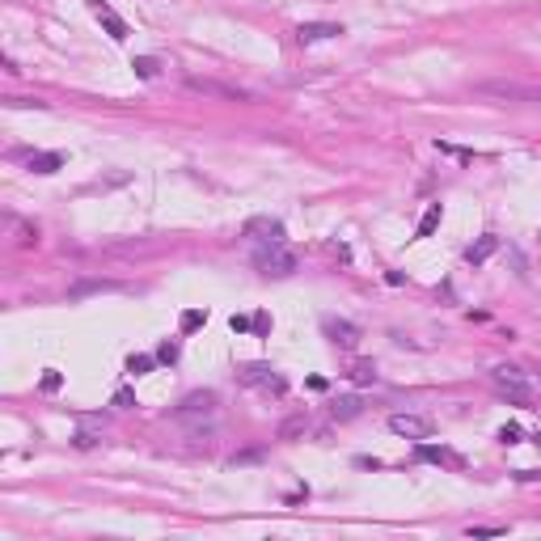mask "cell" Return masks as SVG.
Returning a JSON list of instances; mask_svg holds the SVG:
<instances>
[{
	"mask_svg": "<svg viewBox=\"0 0 541 541\" xmlns=\"http://www.w3.org/2000/svg\"><path fill=\"white\" fill-rule=\"evenodd\" d=\"M473 93L491 101H533V106H541V85H524V81H478Z\"/></svg>",
	"mask_w": 541,
	"mask_h": 541,
	"instance_id": "obj_1",
	"label": "cell"
},
{
	"mask_svg": "<svg viewBox=\"0 0 541 541\" xmlns=\"http://www.w3.org/2000/svg\"><path fill=\"white\" fill-rule=\"evenodd\" d=\"M254 266L270 279H288L296 270V254L284 242H262V250H254Z\"/></svg>",
	"mask_w": 541,
	"mask_h": 541,
	"instance_id": "obj_2",
	"label": "cell"
},
{
	"mask_svg": "<svg viewBox=\"0 0 541 541\" xmlns=\"http://www.w3.org/2000/svg\"><path fill=\"white\" fill-rule=\"evenodd\" d=\"M491 385H495L507 402H516V406H533V385L520 377V368H507V364L491 368Z\"/></svg>",
	"mask_w": 541,
	"mask_h": 541,
	"instance_id": "obj_3",
	"label": "cell"
},
{
	"mask_svg": "<svg viewBox=\"0 0 541 541\" xmlns=\"http://www.w3.org/2000/svg\"><path fill=\"white\" fill-rule=\"evenodd\" d=\"M237 381L250 385V389H266V393H275V397L288 393V381L270 364H242V368H237Z\"/></svg>",
	"mask_w": 541,
	"mask_h": 541,
	"instance_id": "obj_4",
	"label": "cell"
},
{
	"mask_svg": "<svg viewBox=\"0 0 541 541\" xmlns=\"http://www.w3.org/2000/svg\"><path fill=\"white\" fill-rule=\"evenodd\" d=\"M212 415H216V393H212V389L182 397V406L174 411V419H182V423H190V419H212Z\"/></svg>",
	"mask_w": 541,
	"mask_h": 541,
	"instance_id": "obj_5",
	"label": "cell"
},
{
	"mask_svg": "<svg viewBox=\"0 0 541 541\" xmlns=\"http://www.w3.org/2000/svg\"><path fill=\"white\" fill-rule=\"evenodd\" d=\"M85 5L93 9V17H97L101 26H106V34H110V39H115V43H127V34H131V26H127V21H123V17H119V13H115L110 5H106V0H85Z\"/></svg>",
	"mask_w": 541,
	"mask_h": 541,
	"instance_id": "obj_6",
	"label": "cell"
},
{
	"mask_svg": "<svg viewBox=\"0 0 541 541\" xmlns=\"http://www.w3.org/2000/svg\"><path fill=\"white\" fill-rule=\"evenodd\" d=\"M389 431L406 435V440H427L431 435V419H423V415H389Z\"/></svg>",
	"mask_w": 541,
	"mask_h": 541,
	"instance_id": "obj_7",
	"label": "cell"
},
{
	"mask_svg": "<svg viewBox=\"0 0 541 541\" xmlns=\"http://www.w3.org/2000/svg\"><path fill=\"white\" fill-rule=\"evenodd\" d=\"M338 34H343V26H334V21H300V26H296V43L309 47V43L338 39Z\"/></svg>",
	"mask_w": 541,
	"mask_h": 541,
	"instance_id": "obj_8",
	"label": "cell"
},
{
	"mask_svg": "<svg viewBox=\"0 0 541 541\" xmlns=\"http://www.w3.org/2000/svg\"><path fill=\"white\" fill-rule=\"evenodd\" d=\"M322 330H326V338H330L334 347H355V343H360V326H351V322H343V317H326Z\"/></svg>",
	"mask_w": 541,
	"mask_h": 541,
	"instance_id": "obj_9",
	"label": "cell"
},
{
	"mask_svg": "<svg viewBox=\"0 0 541 541\" xmlns=\"http://www.w3.org/2000/svg\"><path fill=\"white\" fill-rule=\"evenodd\" d=\"M246 237H254V242H284V224L275 216H250Z\"/></svg>",
	"mask_w": 541,
	"mask_h": 541,
	"instance_id": "obj_10",
	"label": "cell"
},
{
	"mask_svg": "<svg viewBox=\"0 0 541 541\" xmlns=\"http://www.w3.org/2000/svg\"><path fill=\"white\" fill-rule=\"evenodd\" d=\"M495 250H499V237H495V233H482L478 242H473V246L465 250V262H469V266H482Z\"/></svg>",
	"mask_w": 541,
	"mask_h": 541,
	"instance_id": "obj_11",
	"label": "cell"
},
{
	"mask_svg": "<svg viewBox=\"0 0 541 541\" xmlns=\"http://www.w3.org/2000/svg\"><path fill=\"white\" fill-rule=\"evenodd\" d=\"M419 461H431V465H461V457H453L449 449H435V444H423V440H419Z\"/></svg>",
	"mask_w": 541,
	"mask_h": 541,
	"instance_id": "obj_12",
	"label": "cell"
},
{
	"mask_svg": "<svg viewBox=\"0 0 541 541\" xmlns=\"http://www.w3.org/2000/svg\"><path fill=\"white\" fill-rule=\"evenodd\" d=\"M440 216H444V208H440V203H431V208L423 212V220H419V228H415L419 242H423V237H431V233L440 228Z\"/></svg>",
	"mask_w": 541,
	"mask_h": 541,
	"instance_id": "obj_13",
	"label": "cell"
},
{
	"mask_svg": "<svg viewBox=\"0 0 541 541\" xmlns=\"http://www.w3.org/2000/svg\"><path fill=\"white\" fill-rule=\"evenodd\" d=\"M59 165H63L59 153H34V157H30V169H34V174H55Z\"/></svg>",
	"mask_w": 541,
	"mask_h": 541,
	"instance_id": "obj_14",
	"label": "cell"
},
{
	"mask_svg": "<svg viewBox=\"0 0 541 541\" xmlns=\"http://www.w3.org/2000/svg\"><path fill=\"white\" fill-rule=\"evenodd\" d=\"M186 85H190V89H199V93H220V97H237V101L246 97V93H237V89H228V85H216V81H199V77H190Z\"/></svg>",
	"mask_w": 541,
	"mask_h": 541,
	"instance_id": "obj_15",
	"label": "cell"
},
{
	"mask_svg": "<svg viewBox=\"0 0 541 541\" xmlns=\"http://www.w3.org/2000/svg\"><path fill=\"white\" fill-rule=\"evenodd\" d=\"M131 68H135V77H140V81H153V77L161 72V59H153V55H135Z\"/></svg>",
	"mask_w": 541,
	"mask_h": 541,
	"instance_id": "obj_16",
	"label": "cell"
},
{
	"mask_svg": "<svg viewBox=\"0 0 541 541\" xmlns=\"http://www.w3.org/2000/svg\"><path fill=\"white\" fill-rule=\"evenodd\" d=\"M360 406H364L360 397H338L330 411H334V419H355V415H360Z\"/></svg>",
	"mask_w": 541,
	"mask_h": 541,
	"instance_id": "obj_17",
	"label": "cell"
},
{
	"mask_svg": "<svg viewBox=\"0 0 541 541\" xmlns=\"http://www.w3.org/2000/svg\"><path fill=\"white\" fill-rule=\"evenodd\" d=\"M351 381H355V385H377V364L360 360V364L351 368Z\"/></svg>",
	"mask_w": 541,
	"mask_h": 541,
	"instance_id": "obj_18",
	"label": "cell"
},
{
	"mask_svg": "<svg viewBox=\"0 0 541 541\" xmlns=\"http://www.w3.org/2000/svg\"><path fill=\"white\" fill-rule=\"evenodd\" d=\"M203 322H208V313H203V309H186V313H182V322H178V326H182V334H190V330H199V326H203Z\"/></svg>",
	"mask_w": 541,
	"mask_h": 541,
	"instance_id": "obj_19",
	"label": "cell"
},
{
	"mask_svg": "<svg viewBox=\"0 0 541 541\" xmlns=\"http://www.w3.org/2000/svg\"><path fill=\"white\" fill-rule=\"evenodd\" d=\"M153 364H157V355H131V360H127V372L144 377V372H153Z\"/></svg>",
	"mask_w": 541,
	"mask_h": 541,
	"instance_id": "obj_20",
	"label": "cell"
},
{
	"mask_svg": "<svg viewBox=\"0 0 541 541\" xmlns=\"http://www.w3.org/2000/svg\"><path fill=\"white\" fill-rule=\"evenodd\" d=\"M304 431V415H296V419H288L284 427H279V440H296Z\"/></svg>",
	"mask_w": 541,
	"mask_h": 541,
	"instance_id": "obj_21",
	"label": "cell"
},
{
	"mask_svg": "<svg viewBox=\"0 0 541 541\" xmlns=\"http://www.w3.org/2000/svg\"><path fill=\"white\" fill-rule=\"evenodd\" d=\"M507 533V524H473L469 529V537H503Z\"/></svg>",
	"mask_w": 541,
	"mask_h": 541,
	"instance_id": "obj_22",
	"label": "cell"
},
{
	"mask_svg": "<svg viewBox=\"0 0 541 541\" xmlns=\"http://www.w3.org/2000/svg\"><path fill=\"white\" fill-rule=\"evenodd\" d=\"M157 360H161V364H174V360H178V343H161V347H157Z\"/></svg>",
	"mask_w": 541,
	"mask_h": 541,
	"instance_id": "obj_23",
	"label": "cell"
},
{
	"mask_svg": "<svg viewBox=\"0 0 541 541\" xmlns=\"http://www.w3.org/2000/svg\"><path fill=\"white\" fill-rule=\"evenodd\" d=\"M115 406H119V411H127V406H135V393L123 385V389H115Z\"/></svg>",
	"mask_w": 541,
	"mask_h": 541,
	"instance_id": "obj_24",
	"label": "cell"
},
{
	"mask_svg": "<svg viewBox=\"0 0 541 541\" xmlns=\"http://www.w3.org/2000/svg\"><path fill=\"white\" fill-rule=\"evenodd\" d=\"M499 440H503V444H516V440H520V427H516V423L499 427Z\"/></svg>",
	"mask_w": 541,
	"mask_h": 541,
	"instance_id": "obj_25",
	"label": "cell"
},
{
	"mask_svg": "<svg viewBox=\"0 0 541 541\" xmlns=\"http://www.w3.org/2000/svg\"><path fill=\"white\" fill-rule=\"evenodd\" d=\"M59 381H63V377H59V372H55V368H51V372H47V377H43V389H47V393H51V389H59Z\"/></svg>",
	"mask_w": 541,
	"mask_h": 541,
	"instance_id": "obj_26",
	"label": "cell"
},
{
	"mask_svg": "<svg viewBox=\"0 0 541 541\" xmlns=\"http://www.w3.org/2000/svg\"><path fill=\"white\" fill-rule=\"evenodd\" d=\"M228 326H233V330H237V334H246V330H254V322H250V317H233V322H228Z\"/></svg>",
	"mask_w": 541,
	"mask_h": 541,
	"instance_id": "obj_27",
	"label": "cell"
},
{
	"mask_svg": "<svg viewBox=\"0 0 541 541\" xmlns=\"http://www.w3.org/2000/svg\"><path fill=\"white\" fill-rule=\"evenodd\" d=\"M537 444H541V435H537Z\"/></svg>",
	"mask_w": 541,
	"mask_h": 541,
	"instance_id": "obj_28",
	"label": "cell"
}]
</instances>
